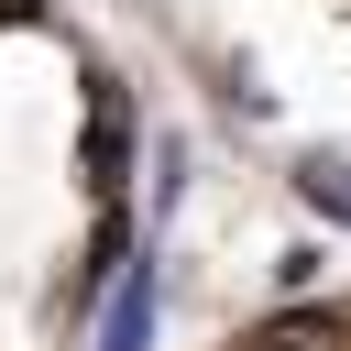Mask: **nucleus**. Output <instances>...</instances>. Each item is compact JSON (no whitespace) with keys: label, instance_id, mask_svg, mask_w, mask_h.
I'll use <instances>...</instances> for the list:
<instances>
[{"label":"nucleus","instance_id":"5","mask_svg":"<svg viewBox=\"0 0 351 351\" xmlns=\"http://www.w3.org/2000/svg\"><path fill=\"white\" fill-rule=\"evenodd\" d=\"M0 22H33V0H0Z\"/></svg>","mask_w":351,"mask_h":351},{"label":"nucleus","instance_id":"3","mask_svg":"<svg viewBox=\"0 0 351 351\" xmlns=\"http://www.w3.org/2000/svg\"><path fill=\"white\" fill-rule=\"evenodd\" d=\"M121 143H132V99H121V88L99 77V121H88V165H99V176H121Z\"/></svg>","mask_w":351,"mask_h":351},{"label":"nucleus","instance_id":"2","mask_svg":"<svg viewBox=\"0 0 351 351\" xmlns=\"http://www.w3.org/2000/svg\"><path fill=\"white\" fill-rule=\"evenodd\" d=\"M143 329H154V263H121V307H110L99 351H143Z\"/></svg>","mask_w":351,"mask_h":351},{"label":"nucleus","instance_id":"4","mask_svg":"<svg viewBox=\"0 0 351 351\" xmlns=\"http://www.w3.org/2000/svg\"><path fill=\"white\" fill-rule=\"evenodd\" d=\"M296 186H307V197H318V208H329V219H351V165H307V176H296Z\"/></svg>","mask_w":351,"mask_h":351},{"label":"nucleus","instance_id":"1","mask_svg":"<svg viewBox=\"0 0 351 351\" xmlns=\"http://www.w3.org/2000/svg\"><path fill=\"white\" fill-rule=\"evenodd\" d=\"M241 351H351V307H274L241 329Z\"/></svg>","mask_w":351,"mask_h":351}]
</instances>
